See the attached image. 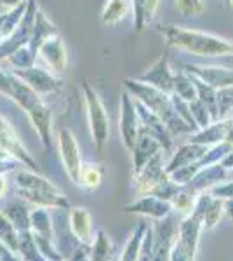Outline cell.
Wrapping results in <instances>:
<instances>
[{"label": "cell", "instance_id": "cell-12", "mask_svg": "<svg viewBox=\"0 0 233 261\" xmlns=\"http://www.w3.org/2000/svg\"><path fill=\"white\" fill-rule=\"evenodd\" d=\"M138 81L150 84V86L157 87V89L165 92V94H172V92H174V75H172L171 68H169L167 56H165V54L160 56V60L157 61L145 75L138 77Z\"/></svg>", "mask_w": 233, "mask_h": 261}, {"label": "cell", "instance_id": "cell-6", "mask_svg": "<svg viewBox=\"0 0 233 261\" xmlns=\"http://www.w3.org/2000/svg\"><path fill=\"white\" fill-rule=\"evenodd\" d=\"M139 127H141V124H139L136 103L131 99L129 94H124L120 103V134L125 148L129 151H133L134 145H136Z\"/></svg>", "mask_w": 233, "mask_h": 261}, {"label": "cell", "instance_id": "cell-31", "mask_svg": "<svg viewBox=\"0 0 233 261\" xmlns=\"http://www.w3.org/2000/svg\"><path fill=\"white\" fill-rule=\"evenodd\" d=\"M2 159H9V155H7L2 148H0V161H2Z\"/></svg>", "mask_w": 233, "mask_h": 261}, {"label": "cell", "instance_id": "cell-14", "mask_svg": "<svg viewBox=\"0 0 233 261\" xmlns=\"http://www.w3.org/2000/svg\"><path fill=\"white\" fill-rule=\"evenodd\" d=\"M39 53H40V56L49 63V66L54 71H63V68H65V65H66V50H65V45H63L61 37H59L58 33L40 45Z\"/></svg>", "mask_w": 233, "mask_h": 261}, {"label": "cell", "instance_id": "cell-26", "mask_svg": "<svg viewBox=\"0 0 233 261\" xmlns=\"http://www.w3.org/2000/svg\"><path fill=\"white\" fill-rule=\"evenodd\" d=\"M221 209H223L221 200H211V204L207 205V209L204 213V226L205 228H213L216 223H218L219 216H221Z\"/></svg>", "mask_w": 233, "mask_h": 261}, {"label": "cell", "instance_id": "cell-7", "mask_svg": "<svg viewBox=\"0 0 233 261\" xmlns=\"http://www.w3.org/2000/svg\"><path fill=\"white\" fill-rule=\"evenodd\" d=\"M164 178H167V172L162 164V153L159 151L141 167V171L136 172V192L139 195H150Z\"/></svg>", "mask_w": 233, "mask_h": 261}, {"label": "cell", "instance_id": "cell-16", "mask_svg": "<svg viewBox=\"0 0 233 261\" xmlns=\"http://www.w3.org/2000/svg\"><path fill=\"white\" fill-rule=\"evenodd\" d=\"M32 124L35 125L37 133H39L42 143H44L45 148L50 146V108L44 101L37 103L35 107H32L30 110L27 112Z\"/></svg>", "mask_w": 233, "mask_h": 261}, {"label": "cell", "instance_id": "cell-21", "mask_svg": "<svg viewBox=\"0 0 233 261\" xmlns=\"http://www.w3.org/2000/svg\"><path fill=\"white\" fill-rule=\"evenodd\" d=\"M18 254H21L23 261H47L42 256L39 246H37L32 228L18 231Z\"/></svg>", "mask_w": 233, "mask_h": 261}, {"label": "cell", "instance_id": "cell-27", "mask_svg": "<svg viewBox=\"0 0 233 261\" xmlns=\"http://www.w3.org/2000/svg\"><path fill=\"white\" fill-rule=\"evenodd\" d=\"M233 107V87H221L218 91V110L219 117H224L228 113V110Z\"/></svg>", "mask_w": 233, "mask_h": 261}, {"label": "cell", "instance_id": "cell-11", "mask_svg": "<svg viewBox=\"0 0 233 261\" xmlns=\"http://www.w3.org/2000/svg\"><path fill=\"white\" fill-rule=\"evenodd\" d=\"M124 211L141 214V216L151 218V220H164V218H167L174 209H172V204L169 200H162L155 195H145L138 202H133V204L125 205Z\"/></svg>", "mask_w": 233, "mask_h": 261}, {"label": "cell", "instance_id": "cell-22", "mask_svg": "<svg viewBox=\"0 0 233 261\" xmlns=\"http://www.w3.org/2000/svg\"><path fill=\"white\" fill-rule=\"evenodd\" d=\"M30 225L32 231L42 237H47L54 241V226H53V216L47 211V207H39L37 205L32 213H30Z\"/></svg>", "mask_w": 233, "mask_h": 261}, {"label": "cell", "instance_id": "cell-5", "mask_svg": "<svg viewBox=\"0 0 233 261\" xmlns=\"http://www.w3.org/2000/svg\"><path fill=\"white\" fill-rule=\"evenodd\" d=\"M0 148L6 151L9 157L16 159L18 162L24 164L32 171H37V162L32 159V155L28 153V150L23 146V143L19 141L18 134H16L14 127L11 125V122L6 117L0 115Z\"/></svg>", "mask_w": 233, "mask_h": 261}, {"label": "cell", "instance_id": "cell-3", "mask_svg": "<svg viewBox=\"0 0 233 261\" xmlns=\"http://www.w3.org/2000/svg\"><path fill=\"white\" fill-rule=\"evenodd\" d=\"M202 225H204V220L193 213L179 223V231L172 244L169 261H195L198 233H200Z\"/></svg>", "mask_w": 233, "mask_h": 261}, {"label": "cell", "instance_id": "cell-2", "mask_svg": "<svg viewBox=\"0 0 233 261\" xmlns=\"http://www.w3.org/2000/svg\"><path fill=\"white\" fill-rule=\"evenodd\" d=\"M82 96H84V105H86L87 122H89V129H91L92 141H94L97 151H103L110 136L108 112L105 108L99 94L92 89V86L87 81L82 84Z\"/></svg>", "mask_w": 233, "mask_h": 261}, {"label": "cell", "instance_id": "cell-24", "mask_svg": "<svg viewBox=\"0 0 233 261\" xmlns=\"http://www.w3.org/2000/svg\"><path fill=\"white\" fill-rule=\"evenodd\" d=\"M129 0H110L103 9V23L105 24H115L122 21L129 12Z\"/></svg>", "mask_w": 233, "mask_h": 261}, {"label": "cell", "instance_id": "cell-18", "mask_svg": "<svg viewBox=\"0 0 233 261\" xmlns=\"http://www.w3.org/2000/svg\"><path fill=\"white\" fill-rule=\"evenodd\" d=\"M16 185L18 188H23V190H39V192H50V193H63L53 181L42 178V176L37 174L35 171H21L16 174Z\"/></svg>", "mask_w": 233, "mask_h": 261}, {"label": "cell", "instance_id": "cell-19", "mask_svg": "<svg viewBox=\"0 0 233 261\" xmlns=\"http://www.w3.org/2000/svg\"><path fill=\"white\" fill-rule=\"evenodd\" d=\"M105 176V166L99 162H87L82 164V171H80V181L79 187L86 192H94L99 188L101 181Z\"/></svg>", "mask_w": 233, "mask_h": 261}, {"label": "cell", "instance_id": "cell-1", "mask_svg": "<svg viewBox=\"0 0 233 261\" xmlns=\"http://www.w3.org/2000/svg\"><path fill=\"white\" fill-rule=\"evenodd\" d=\"M164 35L169 45L185 49L195 56H223L233 54V45L228 40L219 39L216 35L197 30H185V28L169 24L164 28Z\"/></svg>", "mask_w": 233, "mask_h": 261}, {"label": "cell", "instance_id": "cell-15", "mask_svg": "<svg viewBox=\"0 0 233 261\" xmlns=\"http://www.w3.org/2000/svg\"><path fill=\"white\" fill-rule=\"evenodd\" d=\"M205 150L207 148L204 145H198V143H192V141H190L188 145H183L174 155H172V159L169 161L167 166H165V172L169 174V172L179 169V167H185V166H188V164L198 162L202 157H204Z\"/></svg>", "mask_w": 233, "mask_h": 261}, {"label": "cell", "instance_id": "cell-8", "mask_svg": "<svg viewBox=\"0 0 233 261\" xmlns=\"http://www.w3.org/2000/svg\"><path fill=\"white\" fill-rule=\"evenodd\" d=\"M14 75L19 77L23 82H27L37 94H49V92H58L63 89V82L58 81L56 77H53L45 70L40 68H23V70H14Z\"/></svg>", "mask_w": 233, "mask_h": 261}, {"label": "cell", "instance_id": "cell-10", "mask_svg": "<svg viewBox=\"0 0 233 261\" xmlns=\"http://www.w3.org/2000/svg\"><path fill=\"white\" fill-rule=\"evenodd\" d=\"M188 73H192L197 81L207 84L216 89L233 86V70L219 68V66H197V65H183Z\"/></svg>", "mask_w": 233, "mask_h": 261}, {"label": "cell", "instance_id": "cell-4", "mask_svg": "<svg viewBox=\"0 0 233 261\" xmlns=\"http://www.w3.org/2000/svg\"><path fill=\"white\" fill-rule=\"evenodd\" d=\"M58 145H59V155H61V162L65 166L66 174L79 187L80 171H82V157H80V148L73 133L70 129L63 127L58 134Z\"/></svg>", "mask_w": 233, "mask_h": 261}, {"label": "cell", "instance_id": "cell-25", "mask_svg": "<svg viewBox=\"0 0 233 261\" xmlns=\"http://www.w3.org/2000/svg\"><path fill=\"white\" fill-rule=\"evenodd\" d=\"M0 241L6 244L9 249L18 252V230L14 228V225L4 216V213L0 211Z\"/></svg>", "mask_w": 233, "mask_h": 261}, {"label": "cell", "instance_id": "cell-13", "mask_svg": "<svg viewBox=\"0 0 233 261\" xmlns=\"http://www.w3.org/2000/svg\"><path fill=\"white\" fill-rule=\"evenodd\" d=\"M68 225L70 230L73 233V237L77 239L79 244L91 247L94 242V230H92V216L87 209L84 207H73L68 214Z\"/></svg>", "mask_w": 233, "mask_h": 261}, {"label": "cell", "instance_id": "cell-34", "mask_svg": "<svg viewBox=\"0 0 233 261\" xmlns=\"http://www.w3.org/2000/svg\"><path fill=\"white\" fill-rule=\"evenodd\" d=\"M0 261H2V259H0Z\"/></svg>", "mask_w": 233, "mask_h": 261}, {"label": "cell", "instance_id": "cell-30", "mask_svg": "<svg viewBox=\"0 0 233 261\" xmlns=\"http://www.w3.org/2000/svg\"><path fill=\"white\" fill-rule=\"evenodd\" d=\"M7 193V183H6V178L4 174H0V199Z\"/></svg>", "mask_w": 233, "mask_h": 261}, {"label": "cell", "instance_id": "cell-29", "mask_svg": "<svg viewBox=\"0 0 233 261\" xmlns=\"http://www.w3.org/2000/svg\"><path fill=\"white\" fill-rule=\"evenodd\" d=\"M157 7H159V0H145V23L153 21Z\"/></svg>", "mask_w": 233, "mask_h": 261}, {"label": "cell", "instance_id": "cell-33", "mask_svg": "<svg viewBox=\"0 0 233 261\" xmlns=\"http://www.w3.org/2000/svg\"><path fill=\"white\" fill-rule=\"evenodd\" d=\"M231 4H233V0H231Z\"/></svg>", "mask_w": 233, "mask_h": 261}, {"label": "cell", "instance_id": "cell-28", "mask_svg": "<svg viewBox=\"0 0 233 261\" xmlns=\"http://www.w3.org/2000/svg\"><path fill=\"white\" fill-rule=\"evenodd\" d=\"M176 7L183 16H195L204 11V2L202 0H176Z\"/></svg>", "mask_w": 233, "mask_h": 261}, {"label": "cell", "instance_id": "cell-9", "mask_svg": "<svg viewBox=\"0 0 233 261\" xmlns=\"http://www.w3.org/2000/svg\"><path fill=\"white\" fill-rule=\"evenodd\" d=\"M160 150H164L162 145H160V141L157 140V138L145 127V125L141 124L139 133H138L136 145H134V148H133L134 172L141 171V167L145 166L151 157H155Z\"/></svg>", "mask_w": 233, "mask_h": 261}, {"label": "cell", "instance_id": "cell-32", "mask_svg": "<svg viewBox=\"0 0 233 261\" xmlns=\"http://www.w3.org/2000/svg\"><path fill=\"white\" fill-rule=\"evenodd\" d=\"M112 261H118V258H113V259H112Z\"/></svg>", "mask_w": 233, "mask_h": 261}, {"label": "cell", "instance_id": "cell-23", "mask_svg": "<svg viewBox=\"0 0 233 261\" xmlns=\"http://www.w3.org/2000/svg\"><path fill=\"white\" fill-rule=\"evenodd\" d=\"M146 228H148V223L146 221L139 223L138 228L133 231V235H131L129 242L125 244L122 254L118 256V261H138L139 249H141V242H143V237H145Z\"/></svg>", "mask_w": 233, "mask_h": 261}, {"label": "cell", "instance_id": "cell-17", "mask_svg": "<svg viewBox=\"0 0 233 261\" xmlns=\"http://www.w3.org/2000/svg\"><path fill=\"white\" fill-rule=\"evenodd\" d=\"M4 213V216L9 220L14 228L18 231H23V230H30L32 225H30V209L28 205L24 204V200L21 199H16V200H11L9 204H6V207L0 209Z\"/></svg>", "mask_w": 233, "mask_h": 261}, {"label": "cell", "instance_id": "cell-20", "mask_svg": "<svg viewBox=\"0 0 233 261\" xmlns=\"http://www.w3.org/2000/svg\"><path fill=\"white\" fill-rule=\"evenodd\" d=\"M115 258V247L113 242L103 230L96 231V237L92 246L89 247V259L91 261H112Z\"/></svg>", "mask_w": 233, "mask_h": 261}]
</instances>
